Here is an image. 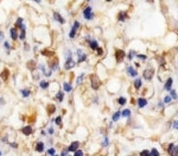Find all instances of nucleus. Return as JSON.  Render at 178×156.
Here are the masks:
<instances>
[{"label": "nucleus", "mask_w": 178, "mask_h": 156, "mask_svg": "<svg viewBox=\"0 0 178 156\" xmlns=\"http://www.w3.org/2000/svg\"><path fill=\"white\" fill-rule=\"evenodd\" d=\"M58 68H59L58 61H55V62L51 64V70H58Z\"/></svg>", "instance_id": "24"}, {"label": "nucleus", "mask_w": 178, "mask_h": 156, "mask_svg": "<svg viewBox=\"0 0 178 156\" xmlns=\"http://www.w3.org/2000/svg\"><path fill=\"white\" fill-rule=\"evenodd\" d=\"M90 82H91V88H93V89H95V91H96V89L100 88L101 81H100V79L95 75V74H93V75L90 76Z\"/></svg>", "instance_id": "2"}, {"label": "nucleus", "mask_w": 178, "mask_h": 156, "mask_svg": "<svg viewBox=\"0 0 178 156\" xmlns=\"http://www.w3.org/2000/svg\"><path fill=\"white\" fill-rule=\"evenodd\" d=\"M83 78H84V74H81V75H80V76H78L77 81H76V85H80V83H81V82H82Z\"/></svg>", "instance_id": "35"}, {"label": "nucleus", "mask_w": 178, "mask_h": 156, "mask_svg": "<svg viewBox=\"0 0 178 156\" xmlns=\"http://www.w3.org/2000/svg\"><path fill=\"white\" fill-rule=\"evenodd\" d=\"M16 25L18 26L19 29H20L21 26L24 25V24H23V18H18V19H17V21H16Z\"/></svg>", "instance_id": "28"}, {"label": "nucleus", "mask_w": 178, "mask_h": 156, "mask_svg": "<svg viewBox=\"0 0 178 156\" xmlns=\"http://www.w3.org/2000/svg\"><path fill=\"white\" fill-rule=\"evenodd\" d=\"M121 116L122 117H129V116H131V111H129V110H124V111L121 112Z\"/></svg>", "instance_id": "26"}, {"label": "nucleus", "mask_w": 178, "mask_h": 156, "mask_svg": "<svg viewBox=\"0 0 178 156\" xmlns=\"http://www.w3.org/2000/svg\"><path fill=\"white\" fill-rule=\"evenodd\" d=\"M146 105H147V100H146V99H144V98H139V99H138V106H139V107H141V109H142V107H145Z\"/></svg>", "instance_id": "16"}, {"label": "nucleus", "mask_w": 178, "mask_h": 156, "mask_svg": "<svg viewBox=\"0 0 178 156\" xmlns=\"http://www.w3.org/2000/svg\"><path fill=\"white\" fill-rule=\"evenodd\" d=\"M48 154H49V155H55V149H49V150H48Z\"/></svg>", "instance_id": "42"}, {"label": "nucleus", "mask_w": 178, "mask_h": 156, "mask_svg": "<svg viewBox=\"0 0 178 156\" xmlns=\"http://www.w3.org/2000/svg\"><path fill=\"white\" fill-rule=\"evenodd\" d=\"M173 129H178V122H177V120H175V122H173Z\"/></svg>", "instance_id": "45"}, {"label": "nucleus", "mask_w": 178, "mask_h": 156, "mask_svg": "<svg viewBox=\"0 0 178 156\" xmlns=\"http://www.w3.org/2000/svg\"><path fill=\"white\" fill-rule=\"evenodd\" d=\"M55 123H56L57 125H62V117H61V116H58V117L55 119Z\"/></svg>", "instance_id": "32"}, {"label": "nucleus", "mask_w": 178, "mask_h": 156, "mask_svg": "<svg viewBox=\"0 0 178 156\" xmlns=\"http://www.w3.org/2000/svg\"><path fill=\"white\" fill-rule=\"evenodd\" d=\"M32 131H33V129H32L31 125H26V126H24L23 129H21V132L24 133L25 136H28V135H31Z\"/></svg>", "instance_id": "8"}, {"label": "nucleus", "mask_w": 178, "mask_h": 156, "mask_svg": "<svg viewBox=\"0 0 178 156\" xmlns=\"http://www.w3.org/2000/svg\"><path fill=\"white\" fill-rule=\"evenodd\" d=\"M138 58H140V60H146V55H138Z\"/></svg>", "instance_id": "43"}, {"label": "nucleus", "mask_w": 178, "mask_h": 156, "mask_svg": "<svg viewBox=\"0 0 178 156\" xmlns=\"http://www.w3.org/2000/svg\"><path fill=\"white\" fill-rule=\"evenodd\" d=\"M150 155H153V156H159V153H158L157 149H152L150 151Z\"/></svg>", "instance_id": "34"}, {"label": "nucleus", "mask_w": 178, "mask_h": 156, "mask_svg": "<svg viewBox=\"0 0 178 156\" xmlns=\"http://www.w3.org/2000/svg\"><path fill=\"white\" fill-rule=\"evenodd\" d=\"M96 50H97V55H102V54H103V50L101 49L100 47H99V48H97V49H96Z\"/></svg>", "instance_id": "44"}, {"label": "nucleus", "mask_w": 178, "mask_h": 156, "mask_svg": "<svg viewBox=\"0 0 178 156\" xmlns=\"http://www.w3.org/2000/svg\"><path fill=\"white\" fill-rule=\"evenodd\" d=\"M126 101H127L126 98H122V96H121V98H119V99H118V103H119L120 105H125V104H126Z\"/></svg>", "instance_id": "31"}, {"label": "nucleus", "mask_w": 178, "mask_h": 156, "mask_svg": "<svg viewBox=\"0 0 178 156\" xmlns=\"http://www.w3.org/2000/svg\"><path fill=\"white\" fill-rule=\"evenodd\" d=\"M126 17H127V13L124 12V11H121V12L119 13V16H118V20L119 21H124L125 19H126Z\"/></svg>", "instance_id": "17"}, {"label": "nucleus", "mask_w": 178, "mask_h": 156, "mask_svg": "<svg viewBox=\"0 0 178 156\" xmlns=\"http://www.w3.org/2000/svg\"><path fill=\"white\" fill-rule=\"evenodd\" d=\"M168 153L172 156H177L178 155V147L176 146L175 143H171L168 148Z\"/></svg>", "instance_id": "5"}, {"label": "nucleus", "mask_w": 178, "mask_h": 156, "mask_svg": "<svg viewBox=\"0 0 178 156\" xmlns=\"http://www.w3.org/2000/svg\"><path fill=\"white\" fill-rule=\"evenodd\" d=\"M140 155H141V156H148V155H150V151H147V150H142L141 153H140Z\"/></svg>", "instance_id": "39"}, {"label": "nucleus", "mask_w": 178, "mask_h": 156, "mask_svg": "<svg viewBox=\"0 0 178 156\" xmlns=\"http://www.w3.org/2000/svg\"><path fill=\"white\" fill-rule=\"evenodd\" d=\"M142 75H144V78L146 79V80H151V79L153 78V75H154V70H153L152 68H146V69L144 70Z\"/></svg>", "instance_id": "4"}, {"label": "nucleus", "mask_w": 178, "mask_h": 156, "mask_svg": "<svg viewBox=\"0 0 178 156\" xmlns=\"http://www.w3.org/2000/svg\"><path fill=\"white\" fill-rule=\"evenodd\" d=\"M102 146H103V147H107V146H108V138H107V137H105V139H103V143H102Z\"/></svg>", "instance_id": "41"}, {"label": "nucleus", "mask_w": 178, "mask_h": 156, "mask_svg": "<svg viewBox=\"0 0 178 156\" xmlns=\"http://www.w3.org/2000/svg\"><path fill=\"white\" fill-rule=\"evenodd\" d=\"M134 87L137 89H139L140 87H141V80L140 79H135V81H134Z\"/></svg>", "instance_id": "23"}, {"label": "nucleus", "mask_w": 178, "mask_h": 156, "mask_svg": "<svg viewBox=\"0 0 178 156\" xmlns=\"http://www.w3.org/2000/svg\"><path fill=\"white\" fill-rule=\"evenodd\" d=\"M63 89H64V92H71V89H72V87H71V85H70L69 82H64L63 83Z\"/></svg>", "instance_id": "19"}, {"label": "nucleus", "mask_w": 178, "mask_h": 156, "mask_svg": "<svg viewBox=\"0 0 178 156\" xmlns=\"http://www.w3.org/2000/svg\"><path fill=\"white\" fill-rule=\"evenodd\" d=\"M74 153H75L74 154L75 156H83V151H81V150H75Z\"/></svg>", "instance_id": "38"}, {"label": "nucleus", "mask_w": 178, "mask_h": 156, "mask_svg": "<svg viewBox=\"0 0 178 156\" xmlns=\"http://www.w3.org/2000/svg\"><path fill=\"white\" fill-rule=\"evenodd\" d=\"M172 82H173V80L172 79H168V81H166V83H165V87H164V88L166 89V91H170L171 89V87H172Z\"/></svg>", "instance_id": "18"}, {"label": "nucleus", "mask_w": 178, "mask_h": 156, "mask_svg": "<svg viewBox=\"0 0 178 156\" xmlns=\"http://www.w3.org/2000/svg\"><path fill=\"white\" fill-rule=\"evenodd\" d=\"M89 45H90V48L93 50H96L99 48V44H97V42L95 41V39H93V41H89Z\"/></svg>", "instance_id": "20"}, {"label": "nucleus", "mask_w": 178, "mask_h": 156, "mask_svg": "<svg viewBox=\"0 0 178 156\" xmlns=\"http://www.w3.org/2000/svg\"><path fill=\"white\" fill-rule=\"evenodd\" d=\"M55 110H56V109H55L54 105H49V112H50V113H54Z\"/></svg>", "instance_id": "40"}, {"label": "nucleus", "mask_w": 178, "mask_h": 156, "mask_svg": "<svg viewBox=\"0 0 178 156\" xmlns=\"http://www.w3.org/2000/svg\"><path fill=\"white\" fill-rule=\"evenodd\" d=\"M135 56V52L134 51H129V54H128V60H133V57Z\"/></svg>", "instance_id": "36"}, {"label": "nucleus", "mask_w": 178, "mask_h": 156, "mask_svg": "<svg viewBox=\"0 0 178 156\" xmlns=\"http://www.w3.org/2000/svg\"><path fill=\"white\" fill-rule=\"evenodd\" d=\"M36 150L39 151V153H42V151H44V143L43 142H38L36 146Z\"/></svg>", "instance_id": "21"}, {"label": "nucleus", "mask_w": 178, "mask_h": 156, "mask_svg": "<svg viewBox=\"0 0 178 156\" xmlns=\"http://www.w3.org/2000/svg\"><path fill=\"white\" fill-rule=\"evenodd\" d=\"M41 87L43 89H47L48 87H49V82H48V81H42V82H41Z\"/></svg>", "instance_id": "27"}, {"label": "nucleus", "mask_w": 178, "mask_h": 156, "mask_svg": "<svg viewBox=\"0 0 178 156\" xmlns=\"http://www.w3.org/2000/svg\"><path fill=\"white\" fill-rule=\"evenodd\" d=\"M78 146H80L78 142H72V143L69 146V148H68V151H72V153H74L75 150H77L78 149Z\"/></svg>", "instance_id": "10"}, {"label": "nucleus", "mask_w": 178, "mask_h": 156, "mask_svg": "<svg viewBox=\"0 0 178 156\" xmlns=\"http://www.w3.org/2000/svg\"><path fill=\"white\" fill-rule=\"evenodd\" d=\"M106 1H112V0H106Z\"/></svg>", "instance_id": "53"}, {"label": "nucleus", "mask_w": 178, "mask_h": 156, "mask_svg": "<svg viewBox=\"0 0 178 156\" xmlns=\"http://www.w3.org/2000/svg\"><path fill=\"white\" fill-rule=\"evenodd\" d=\"M0 156H1V151H0Z\"/></svg>", "instance_id": "54"}, {"label": "nucleus", "mask_w": 178, "mask_h": 156, "mask_svg": "<svg viewBox=\"0 0 178 156\" xmlns=\"http://www.w3.org/2000/svg\"><path fill=\"white\" fill-rule=\"evenodd\" d=\"M21 94H23V96L24 98H28L30 96V94H31V92H30V89H27V88H24V89H21Z\"/></svg>", "instance_id": "22"}, {"label": "nucleus", "mask_w": 178, "mask_h": 156, "mask_svg": "<svg viewBox=\"0 0 178 156\" xmlns=\"http://www.w3.org/2000/svg\"><path fill=\"white\" fill-rule=\"evenodd\" d=\"M10 34H11V38H12L13 41H17V38H18V32H17L16 28H12V29L10 30Z\"/></svg>", "instance_id": "14"}, {"label": "nucleus", "mask_w": 178, "mask_h": 156, "mask_svg": "<svg viewBox=\"0 0 178 156\" xmlns=\"http://www.w3.org/2000/svg\"><path fill=\"white\" fill-rule=\"evenodd\" d=\"M127 73H128V75L132 76V78H135V76L138 75L137 70H135L133 67H127Z\"/></svg>", "instance_id": "11"}, {"label": "nucleus", "mask_w": 178, "mask_h": 156, "mask_svg": "<svg viewBox=\"0 0 178 156\" xmlns=\"http://www.w3.org/2000/svg\"><path fill=\"white\" fill-rule=\"evenodd\" d=\"M49 133H54V129H52V127L49 129Z\"/></svg>", "instance_id": "50"}, {"label": "nucleus", "mask_w": 178, "mask_h": 156, "mask_svg": "<svg viewBox=\"0 0 178 156\" xmlns=\"http://www.w3.org/2000/svg\"><path fill=\"white\" fill-rule=\"evenodd\" d=\"M125 56H126V54H125L124 50L118 49V50L115 51V58H116V62H121V61L125 58Z\"/></svg>", "instance_id": "6"}, {"label": "nucleus", "mask_w": 178, "mask_h": 156, "mask_svg": "<svg viewBox=\"0 0 178 156\" xmlns=\"http://www.w3.org/2000/svg\"><path fill=\"white\" fill-rule=\"evenodd\" d=\"M4 45H5V48H6V49H11L10 44H8V42H5V43H4Z\"/></svg>", "instance_id": "46"}, {"label": "nucleus", "mask_w": 178, "mask_h": 156, "mask_svg": "<svg viewBox=\"0 0 178 156\" xmlns=\"http://www.w3.org/2000/svg\"><path fill=\"white\" fill-rule=\"evenodd\" d=\"M78 28H80V23H78V21H75V23H74V25H72V28H71V31H70V34H69L70 38H74V37H75V35H76V32H77Z\"/></svg>", "instance_id": "7"}, {"label": "nucleus", "mask_w": 178, "mask_h": 156, "mask_svg": "<svg viewBox=\"0 0 178 156\" xmlns=\"http://www.w3.org/2000/svg\"><path fill=\"white\" fill-rule=\"evenodd\" d=\"M25 36H26V28H25V25H23V26L20 28V35H19V39L24 41V39H25Z\"/></svg>", "instance_id": "15"}, {"label": "nucleus", "mask_w": 178, "mask_h": 156, "mask_svg": "<svg viewBox=\"0 0 178 156\" xmlns=\"http://www.w3.org/2000/svg\"><path fill=\"white\" fill-rule=\"evenodd\" d=\"M10 146L12 147V148H14V149H16V148H18V146H17V143H14V142H13V143H10Z\"/></svg>", "instance_id": "47"}, {"label": "nucleus", "mask_w": 178, "mask_h": 156, "mask_svg": "<svg viewBox=\"0 0 178 156\" xmlns=\"http://www.w3.org/2000/svg\"><path fill=\"white\" fill-rule=\"evenodd\" d=\"M63 95H64V94H63V92H58V93H57V95H56V99L58 100V101H63Z\"/></svg>", "instance_id": "25"}, {"label": "nucleus", "mask_w": 178, "mask_h": 156, "mask_svg": "<svg viewBox=\"0 0 178 156\" xmlns=\"http://www.w3.org/2000/svg\"><path fill=\"white\" fill-rule=\"evenodd\" d=\"M120 116H121V112H116V113H114V116H113V122H116V120H119Z\"/></svg>", "instance_id": "29"}, {"label": "nucleus", "mask_w": 178, "mask_h": 156, "mask_svg": "<svg viewBox=\"0 0 178 156\" xmlns=\"http://www.w3.org/2000/svg\"><path fill=\"white\" fill-rule=\"evenodd\" d=\"M3 38H4V34L0 31V39H3Z\"/></svg>", "instance_id": "51"}, {"label": "nucleus", "mask_w": 178, "mask_h": 156, "mask_svg": "<svg viewBox=\"0 0 178 156\" xmlns=\"http://www.w3.org/2000/svg\"><path fill=\"white\" fill-rule=\"evenodd\" d=\"M76 66V62L74 61V58L71 57V51H68V58L65 61V64H64V68L67 70H70Z\"/></svg>", "instance_id": "1"}, {"label": "nucleus", "mask_w": 178, "mask_h": 156, "mask_svg": "<svg viewBox=\"0 0 178 156\" xmlns=\"http://www.w3.org/2000/svg\"><path fill=\"white\" fill-rule=\"evenodd\" d=\"M83 17H84L87 20H90V19L94 18V13H93V11H91L90 6H87V7L83 10Z\"/></svg>", "instance_id": "3"}, {"label": "nucleus", "mask_w": 178, "mask_h": 156, "mask_svg": "<svg viewBox=\"0 0 178 156\" xmlns=\"http://www.w3.org/2000/svg\"><path fill=\"white\" fill-rule=\"evenodd\" d=\"M159 63H160V64H164V63H165V61H164V58H163V57L159 58Z\"/></svg>", "instance_id": "48"}, {"label": "nucleus", "mask_w": 178, "mask_h": 156, "mask_svg": "<svg viewBox=\"0 0 178 156\" xmlns=\"http://www.w3.org/2000/svg\"><path fill=\"white\" fill-rule=\"evenodd\" d=\"M170 96L172 99H177V92L175 89H170Z\"/></svg>", "instance_id": "30"}, {"label": "nucleus", "mask_w": 178, "mask_h": 156, "mask_svg": "<svg viewBox=\"0 0 178 156\" xmlns=\"http://www.w3.org/2000/svg\"><path fill=\"white\" fill-rule=\"evenodd\" d=\"M171 100H172V98H171L170 95H166L165 98H164V103H166V104H168V103H171Z\"/></svg>", "instance_id": "37"}, {"label": "nucleus", "mask_w": 178, "mask_h": 156, "mask_svg": "<svg viewBox=\"0 0 178 156\" xmlns=\"http://www.w3.org/2000/svg\"><path fill=\"white\" fill-rule=\"evenodd\" d=\"M61 155H62V156H65V155H68V150H67V151H65V150H64V151H62V154H61Z\"/></svg>", "instance_id": "49"}, {"label": "nucleus", "mask_w": 178, "mask_h": 156, "mask_svg": "<svg viewBox=\"0 0 178 156\" xmlns=\"http://www.w3.org/2000/svg\"><path fill=\"white\" fill-rule=\"evenodd\" d=\"M27 67H30V69H31V70H35V68H36V64H35V62H32V61H31V62L27 63Z\"/></svg>", "instance_id": "33"}, {"label": "nucleus", "mask_w": 178, "mask_h": 156, "mask_svg": "<svg viewBox=\"0 0 178 156\" xmlns=\"http://www.w3.org/2000/svg\"><path fill=\"white\" fill-rule=\"evenodd\" d=\"M54 18H55V20H57L58 23H61V24H64L65 23V20H64V18H63L59 13H57V12H54Z\"/></svg>", "instance_id": "9"}, {"label": "nucleus", "mask_w": 178, "mask_h": 156, "mask_svg": "<svg viewBox=\"0 0 178 156\" xmlns=\"http://www.w3.org/2000/svg\"><path fill=\"white\" fill-rule=\"evenodd\" d=\"M33 1H36V3H38V4H39V3L42 1V0H33Z\"/></svg>", "instance_id": "52"}, {"label": "nucleus", "mask_w": 178, "mask_h": 156, "mask_svg": "<svg viewBox=\"0 0 178 156\" xmlns=\"http://www.w3.org/2000/svg\"><path fill=\"white\" fill-rule=\"evenodd\" d=\"M0 78L3 79L4 81H6L8 78H10V72H8V69H4L3 72H1V74H0Z\"/></svg>", "instance_id": "13"}, {"label": "nucleus", "mask_w": 178, "mask_h": 156, "mask_svg": "<svg viewBox=\"0 0 178 156\" xmlns=\"http://www.w3.org/2000/svg\"><path fill=\"white\" fill-rule=\"evenodd\" d=\"M77 55H78V62H84L87 60V55L83 54L82 50H77Z\"/></svg>", "instance_id": "12"}]
</instances>
